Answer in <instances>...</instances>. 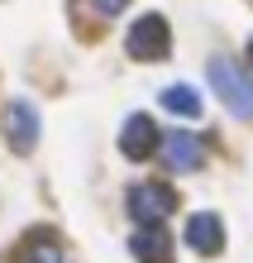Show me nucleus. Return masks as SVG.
I'll use <instances>...</instances> for the list:
<instances>
[{
    "label": "nucleus",
    "mask_w": 253,
    "mask_h": 263,
    "mask_svg": "<svg viewBox=\"0 0 253 263\" xmlns=\"http://www.w3.org/2000/svg\"><path fill=\"white\" fill-rule=\"evenodd\" d=\"M5 263H62V244L53 239V230H29L20 249L5 254Z\"/></svg>",
    "instance_id": "8"
},
{
    "label": "nucleus",
    "mask_w": 253,
    "mask_h": 263,
    "mask_svg": "<svg viewBox=\"0 0 253 263\" xmlns=\"http://www.w3.org/2000/svg\"><path fill=\"white\" fill-rule=\"evenodd\" d=\"M129 254L139 263H172V235L163 225H139L129 235Z\"/></svg>",
    "instance_id": "7"
},
{
    "label": "nucleus",
    "mask_w": 253,
    "mask_h": 263,
    "mask_svg": "<svg viewBox=\"0 0 253 263\" xmlns=\"http://www.w3.org/2000/svg\"><path fill=\"white\" fill-rule=\"evenodd\" d=\"M129 58H139V63H153V58H167L172 48V29L163 14H139V20L129 24Z\"/></svg>",
    "instance_id": "2"
},
{
    "label": "nucleus",
    "mask_w": 253,
    "mask_h": 263,
    "mask_svg": "<svg viewBox=\"0 0 253 263\" xmlns=\"http://www.w3.org/2000/svg\"><path fill=\"white\" fill-rule=\"evenodd\" d=\"M163 163L172 167V173H196V167L205 163V144L196 134H186V129H172L163 139Z\"/></svg>",
    "instance_id": "6"
},
{
    "label": "nucleus",
    "mask_w": 253,
    "mask_h": 263,
    "mask_svg": "<svg viewBox=\"0 0 253 263\" xmlns=\"http://www.w3.org/2000/svg\"><path fill=\"white\" fill-rule=\"evenodd\" d=\"M163 110L196 120V115H201V96H196L191 86H167V91H163Z\"/></svg>",
    "instance_id": "10"
},
{
    "label": "nucleus",
    "mask_w": 253,
    "mask_h": 263,
    "mask_svg": "<svg viewBox=\"0 0 253 263\" xmlns=\"http://www.w3.org/2000/svg\"><path fill=\"white\" fill-rule=\"evenodd\" d=\"M120 153H124V158H134V163L153 158V153H158V120L129 115V120H124V129H120Z\"/></svg>",
    "instance_id": "5"
},
{
    "label": "nucleus",
    "mask_w": 253,
    "mask_h": 263,
    "mask_svg": "<svg viewBox=\"0 0 253 263\" xmlns=\"http://www.w3.org/2000/svg\"><path fill=\"white\" fill-rule=\"evenodd\" d=\"M248 58H253V43H248Z\"/></svg>",
    "instance_id": "12"
},
{
    "label": "nucleus",
    "mask_w": 253,
    "mask_h": 263,
    "mask_svg": "<svg viewBox=\"0 0 253 263\" xmlns=\"http://www.w3.org/2000/svg\"><path fill=\"white\" fill-rule=\"evenodd\" d=\"M186 244H191L196 254H220L225 249V225H220V215H210V211H201V215H191L186 220Z\"/></svg>",
    "instance_id": "9"
},
{
    "label": "nucleus",
    "mask_w": 253,
    "mask_h": 263,
    "mask_svg": "<svg viewBox=\"0 0 253 263\" xmlns=\"http://www.w3.org/2000/svg\"><path fill=\"white\" fill-rule=\"evenodd\" d=\"M210 86H215V96L234 110V120H253V82H248V72L234 63L229 53L210 58Z\"/></svg>",
    "instance_id": "1"
},
{
    "label": "nucleus",
    "mask_w": 253,
    "mask_h": 263,
    "mask_svg": "<svg viewBox=\"0 0 253 263\" xmlns=\"http://www.w3.org/2000/svg\"><path fill=\"white\" fill-rule=\"evenodd\" d=\"M86 5L96 10V14H105V20H110V14H120L124 5H129V0H86Z\"/></svg>",
    "instance_id": "11"
},
{
    "label": "nucleus",
    "mask_w": 253,
    "mask_h": 263,
    "mask_svg": "<svg viewBox=\"0 0 253 263\" xmlns=\"http://www.w3.org/2000/svg\"><path fill=\"white\" fill-rule=\"evenodd\" d=\"M5 139H10L14 153H34V144H38V115H34L29 101H10L5 105Z\"/></svg>",
    "instance_id": "4"
},
{
    "label": "nucleus",
    "mask_w": 253,
    "mask_h": 263,
    "mask_svg": "<svg viewBox=\"0 0 253 263\" xmlns=\"http://www.w3.org/2000/svg\"><path fill=\"white\" fill-rule=\"evenodd\" d=\"M172 206H177L172 187H158V182H148V187H134L129 201H124V211H129L139 225H163V215H167Z\"/></svg>",
    "instance_id": "3"
}]
</instances>
